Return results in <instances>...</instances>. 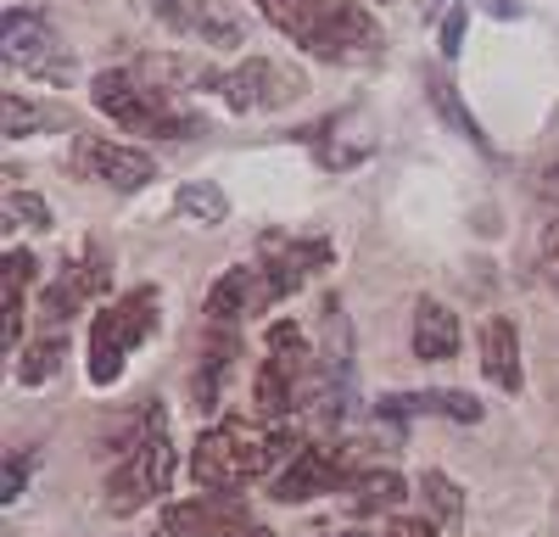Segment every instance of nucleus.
I'll list each match as a JSON object with an SVG mask.
<instances>
[{
    "mask_svg": "<svg viewBox=\"0 0 559 537\" xmlns=\"http://www.w3.org/2000/svg\"><path fill=\"white\" fill-rule=\"evenodd\" d=\"M62 358H68V342H62V336L34 342V347L17 358V381H23V386H45V381L62 370Z\"/></svg>",
    "mask_w": 559,
    "mask_h": 537,
    "instance_id": "obj_24",
    "label": "nucleus"
},
{
    "mask_svg": "<svg viewBox=\"0 0 559 537\" xmlns=\"http://www.w3.org/2000/svg\"><path fill=\"white\" fill-rule=\"evenodd\" d=\"M23 481H28V460H23V454H7V481H0V499L17 504V499H23Z\"/></svg>",
    "mask_w": 559,
    "mask_h": 537,
    "instance_id": "obj_30",
    "label": "nucleus"
},
{
    "mask_svg": "<svg viewBox=\"0 0 559 537\" xmlns=\"http://www.w3.org/2000/svg\"><path fill=\"white\" fill-rule=\"evenodd\" d=\"M174 207L191 218V224H202V230H218V224L229 218V196L213 186V179H185L179 196H174Z\"/></svg>",
    "mask_w": 559,
    "mask_h": 537,
    "instance_id": "obj_21",
    "label": "nucleus"
},
{
    "mask_svg": "<svg viewBox=\"0 0 559 537\" xmlns=\"http://www.w3.org/2000/svg\"><path fill=\"white\" fill-rule=\"evenodd\" d=\"M537 268L548 281H559V218H548L543 236H537Z\"/></svg>",
    "mask_w": 559,
    "mask_h": 537,
    "instance_id": "obj_28",
    "label": "nucleus"
},
{
    "mask_svg": "<svg viewBox=\"0 0 559 537\" xmlns=\"http://www.w3.org/2000/svg\"><path fill=\"white\" fill-rule=\"evenodd\" d=\"M90 102L129 134H168V141L207 134V123L197 112H185L174 102V90H157V84H146L140 73H123V68H107V73L90 79Z\"/></svg>",
    "mask_w": 559,
    "mask_h": 537,
    "instance_id": "obj_3",
    "label": "nucleus"
},
{
    "mask_svg": "<svg viewBox=\"0 0 559 537\" xmlns=\"http://www.w3.org/2000/svg\"><path fill=\"white\" fill-rule=\"evenodd\" d=\"M157 331V291L134 286L118 302H107L90 325V386H112L123 375V358Z\"/></svg>",
    "mask_w": 559,
    "mask_h": 537,
    "instance_id": "obj_6",
    "label": "nucleus"
},
{
    "mask_svg": "<svg viewBox=\"0 0 559 537\" xmlns=\"http://www.w3.org/2000/svg\"><path fill=\"white\" fill-rule=\"evenodd\" d=\"M252 526L258 521H252L241 492H197V499L163 510V532L168 537H241Z\"/></svg>",
    "mask_w": 559,
    "mask_h": 537,
    "instance_id": "obj_9",
    "label": "nucleus"
},
{
    "mask_svg": "<svg viewBox=\"0 0 559 537\" xmlns=\"http://www.w3.org/2000/svg\"><path fill=\"white\" fill-rule=\"evenodd\" d=\"M297 431L292 426H247V420H218L197 437L191 476L207 492H236L258 476H269L280 460H297Z\"/></svg>",
    "mask_w": 559,
    "mask_h": 537,
    "instance_id": "obj_2",
    "label": "nucleus"
},
{
    "mask_svg": "<svg viewBox=\"0 0 559 537\" xmlns=\"http://www.w3.org/2000/svg\"><path fill=\"white\" fill-rule=\"evenodd\" d=\"M419 492H426V504H431V515H437L442 526H464V492H459L453 476L426 470V476H419Z\"/></svg>",
    "mask_w": 559,
    "mask_h": 537,
    "instance_id": "obj_25",
    "label": "nucleus"
},
{
    "mask_svg": "<svg viewBox=\"0 0 559 537\" xmlns=\"http://www.w3.org/2000/svg\"><path fill=\"white\" fill-rule=\"evenodd\" d=\"M7 218H28L34 230H51V207H45L34 191H12L7 196Z\"/></svg>",
    "mask_w": 559,
    "mask_h": 537,
    "instance_id": "obj_27",
    "label": "nucleus"
},
{
    "mask_svg": "<svg viewBox=\"0 0 559 537\" xmlns=\"http://www.w3.org/2000/svg\"><path fill=\"white\" fill-rule=\"evenodd\" d=\"M537 191H543V196H554V202H559V163H548V168H543V174H537Z\"/></svg>",
    "mask_w": 559,
    "mask_h": 537,
    "instance_id": "obj_32",
    "label": "nucleus"
},
{
    "mask_svg": "<svg viewBox=\"0 0 559 537\" xmlns=\"http://www.w3.org/2000/svg\"><path fill=\"white\" fill-rule=\"evenodd\" d=\"M241 537H274V532H269V526H252V532H241Z\"/></svg>",
    "mask_w": 559,
    "mask_h": 537,
    "instance_id": "obj_34",
    "label": "nucleus"
},
{
    "mask_svg": "<svg viewBox=\"0 0 559 537\" xmlns=\"http://www.w3.org/2000/svg\"><path fill=\"white\" fill-rule=\"evenodd\" d=\"M73 174L96 179V186H112V191H140V186L157 179V157L134 152V146H118V141H107V134H79L73 141Z\"/></svg>",
    "mask_w": 559,
    "mask_h": 537,
    "instance_id": "obj_8",
    "label": "nucleus"
},
{
    "mask_svg": "<svg viewBox=\"0 0 559 537\" xmlns=\"http://www.w3.org/2000/svg\"><path fill=\"white\" fill-rule=\"evenodd\" d=\"M258 263L269 268V281L280 286V297H292V291L313 275V268L331 263V241H297V236L269 230V236L258 241Z\"/></svg>",
    "mask_w": 559,
    "mask_h": 537,
    "instance_id": "obj_13",
    "label": "nucleus"
},
{
    "mask_svg": "<svg viewBox=\"0 0 559 537\" xmlns=\"http://www.w3.org/2000/svg\"><path fill=\"white\" fill-rule=\"evenodd\" d=\"M319 537H369V532H319Z\"/></svg>",
    "mask_w": 559,
    "mask_h": 537,
    "instance_id": "obj_33",
    "label": "nucleus"
},
{
    "mask_svg": "<svg viewBox=\"0 0 559 537\" xmlns=\"http://www.w3.org/2000/svg\"><path fill=\"white\" fill-rule=\"evenodd\" d=\"M107 286V268H102V258L90 252L84 263H68L62 275L45 286V297H39V313L45 320H68V313H79V302L90 297V291H102Z\"/></svg>",
    "mask_w": 559,
    "mask_h": 537,
    "instance_id": "obj_17",
    "label": "nucleus"
},
{
    "mask_svg": "<svg viewBox=\"0 0 559 537\" xmlns=\"http://www.w3.org/2000/svg\"><path fill=\"white\" fill-rule=\"evenodd\" d=\"M28 275H34V258L7 252V275H0V286H7V353H17V342H23V281Z\"/></svg>",
    "mask_w": 559,
    "mask_h": 537,
    "instance_id": "obj_22",
    "label": "nucleus"
},
{
    "mask_svg": "<svg viewBox=\"0 0 559 537\" xmlns=\"http://www.w3.org/2000/svg\"><path fill=\"white\" fill-rule=\"evenodd\" d=\"M481 370L498 392H521L526 375H521V336L515 325L503 320V313H492V320L481 325Z\"/></svg>",
    "mask_w": 559,
    "mask_h": 537,
    "instance_id": "obj_16",
    "label": "nucleus"
},
{
    "mask_svg": "<svg viewBox=\"0 0 559 537\" xmlns=\"http://www.w3.org/2000/svg\"><path fill=\"white\" fill-rule=\"evenodd\" d=\"M386 537H437V526H431V521L403 515V521H392V526H386Z\"/></svg>",
    "mask_w": 559,
    "mask_h": 537,
    "instance_id": "obj_31",
    "label": "nucleus"
},
{
    "mask_svg": "<svg viewBox=\"0 0 559 537\" xmlns=\"http://www.w3.org/2000/svg\"><path fill=\"white\" fill-rule=\"evenodd\" d=\"M51 123H62L57 107H34V102L17 96V90L7 96V134H12V141H17V134H34V129H51Z\"/></svg>",
    "mask_w": 559,
    "mask_h": 537,
    "instance_id": "obj_26",
    "label": "nucleus"
},
{
    "mask_svg": "<svg viewBox=\"0 0 559 537\" xmlns=\"http://www.w3.org/2000/svg\"><path fill=\"white\" fill-rule=\"evenodd\" d=\"M342 481H347V448L308 442V448H297V460L274 476V499L280 504H308L319 492H336Z\"/></svg>",
    "mask_w": 559,
    "mask_h": 537,
    "instance_id": "obj_10",
    "label": "nucleus"
},
{
    "mask_svg": "<svg viewBox=\"0 0 559 537\" xmlns=\"http://www.w3.org/2000/svg\"><path fill=\"white\" fill-rule=\"evenodd\" d=\"M408 415H442L459 426H476L481 403L471 392H392V397H381V420H408Z\"/></svg>",
    "mask_w": 559,
    "mask_h": 537,
    "instance_id": "obj_15",
    "label": "nucleus"
},
{
    "mask_svg": "<svg viewBox=\"0 0 559 537\" xmlns=\"http://www.w3.org/2000/svg\"><path fill=\"white\" fill-rule=\"evenodd\" d=\"M464 23H471V7H453V12L442 17V57H448V62L464 51Z\"/></svg>",
    "mask_w": 559,
    "mask_h": 537,
    "instance_id": "obj_29",
    "label": "nucleus"
},
{
    "mask_svg": "<svg viewBox=\"0 0 559 537\" xmlns=\"http://www.w3.org/2000/svg\"><path fill=\"white\" fill-rule=\"evenodd\" d=\"M174 481V448H168V415L152 409L134 420L129 442H123V454L118 465L107 470V510L112 515H134V510H146L157 492H168Z\"/></svg>",
    "mask_w": 559,
    "mask_h": 537,
    "instance_id": "obj_4",
    "label": "nucleus"
},
{
    "mask_svg": "<svg viewBox=\"0 0 559 537\" xmlns=\"http://www.w3.org/2000/svg\"><path fill=\"white\" fill-rule=\"evenodd\" d=\"M51 23H45L39 12H7V62H23V68H34L39 79H68L73 73V62H62V57H51Z\"/></svg>",
    "mask_w": 559,
    "mask_h": 537,
    "instance_id": "obj_14",
    "label": "nucleus"
},
{
    "mask_svg": "<svg viewBox=\"0 0 559 537\" xmlns=\"http://www.w3.org/2000/svg\"><path fill=\"white\" fill-rule=\"evenodd\" d=\"M426 90H431V102H437V112H442V118H448V123H453V129L464 134V141H471V146H481V152H487V134H481L476 112H471V107L459 102V90H453V84H448L442 73H431V79H426Z\"/></svg>",
    "mask_w": 559,
    "mask_h": 537,
    "instance_id": "obj_23",
    "label": "nucleus"
},
{
    "mask_svg": "<svg viewBox=\"0 0 559 537\" xmlns=\"http://www.w3.org/2000/svg\"><path fill=\"white\" fill-rule=\"evenodd\" d=\"M152 17L202 45H241V17L224 0H146Z\"/></svg>",
    "mask_w": 559,
    "mask_h": 537,
    "instance_id": "obj_11",
    "label": "nucleus"
},
{
    "mask_svg": "<svg viewBox=\"0 0 559 537\" xmlns=\"http://www.w3.org/2000/svg\"><path fill=\"white\" fill-rule=\"evenodd\" d=\"M459 353V320L448 302H419L414 308V358H426V365H448Z\"/></svg>",
    "mask_w": 559,
    "mask_h": 537,
    "instance_id": "obj_18",
    "label": "nucleus"
},
{
    "mask_svg": "<svg viewBox=\"0 0 559 537\" xmlns=\"http://www.w3.org/2000/svg\"><path fill=\"white\" fill-rule=\"evenodd\" d=\"M252 7L319 62H369L386 45L381 23L358 0H252Z\"/></svg>",
    "mask_w": 559,
    "mask_h": 537,
    "instance_id": "obj_1",
    "label": "nucleus"
},
{
    "mask_svg": "<svg viewBox=\"0 0 559 537\" xmlns=\"http://www.w3.org/2000/svg\"><path fill=\"white\" fill-rule=\"evenodd\" d=\"M218 96L236 112H274V107H292L297 96H308V79L297 68H286V62L247 57L241 68H229L218 79Z\"/></svg>",
    "mask_w": 559,
    "mask_h": 537,
    "instance_id": "obj_7",
    "label": "nucleus"
},
{
    "mask_svg": "<svg viewBox=\"0 0 559 537\" xmlns=\"http://www.w3.org/2000/svg\"><path fill=\"white\" fill-rule=\"evenodd\" d=\"M229 358H236V336H229V325H218V336L207 342L202 353V370L191 381V397H197V409H218V386L229 375Z\"/></svg>",
    "mask_w": 559,
    "mask_h": 537,
    "instance_id": "obj_20",
    "label": "nucleus"
},
{
    "mask_svg": "<svg viewBox=\"0 0 559 537\" xmlns=\"http://www.w3.org/2000/svg\"><path fill=\"white\" fill-rule=\"evenodd\" d=\"M269 302H280V286L269 281V268L263 263H241V268H224L218 286L207 291V313H213V325H236L247 320V313H263Z\"/></svg>",
    "mask_w": 559,
    "mask_h": 537,
    "instance_id": "obj_12",
    "label": "nucleus"
},
{
    "mask_svg": "<svg viewBox=\"0 0 559 537\" xmlns=\"http://www.w3.org/2000/svg\"><path fill=\"white\" fill-rule=\"evenodd\" d=\"M308 375H313L308 336L292 320H274L269 336H263V365L252 375V409H258V420H269V426L286 420L297 403L308 397Z\"/></svg>",
    "mask_w": 559,
    "mask_h": 537,
    "instance_id": "obj_5",
    "label": "nucleus"
},
{
    "mask_svg": "<svg viewBox=\"0 0 559 537\" xmlns=\"http://www.w3.org/2000/svg\"><path fill=\"white\" fill-rule=\"evenodd\" d=\"M408 499V487L397 470H369V476H353L347 481V504L353 515H381V510H397Z\"/></svg>",
    "mask_w": 559,
    "mask_h": 537,
    "instance_id": "obj_19",
    "label": "nucleus"
}]
</instances>
